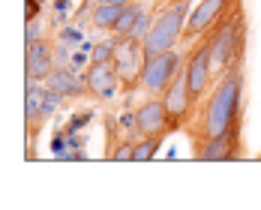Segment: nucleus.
Listing matches in <instances>:
<instances>
[{
    "label": "nucleus",
    "mask_w": 261,
    "mask_h": 210,
    "mask_svg": "<svg viewBox=\"0 0 261 210\" xmlns=\"http://www.w3.org/2000/svg\"><path fill=\"white\" fill-rule=\"evenodd\" d=\"M129 6V3H126ZM123 15V6H111V3H96V9L90 12V24L99 30H111L117 24V18Z\"/></svg>",
    "instance_id": "nucleus-15"
},
{
    "label": "nucleus",
    "mask_w": 261,
    "mask_h": 210,
    "mask_svg": "<svg viewBox=\"0 0 261 210\" xmlns=\"http://www.w3.org/2000/svg\"><path fill=\"white\" fill-rule=\"evenodd\" d=\"M96 3H111V6H126V3H135V0H96Z\"/></svg>",
    "instance_id": "nucleus-27"
},
{
    "label": "nucleus",
    "mask_w": 261,
    "mask_h": 210,
    "mask_svg": "<svg viewBox=\"0 0 261 210\" xmlns=\"http://www.w3.org/2000/svg\"><path fill=\"white\" fill-rule=\"evenodd\" d=\"M147 54H144V39L138 36H120L117 51H114V69L120 75L123 90L132 93L135 87H141V72H144Z\"/></svg>",
    "instance_id": "nucleus-5"
},
{
    "label": "nucleus",
    "mask_w": 261,
    "mask_h": 210,
    "mask_svg": "<svg viewBox=\"0 0 261 210\" xmlns=\"http://www.w3.org/2000/svg\"><path fill=\"white\" fill-rule=\"evenodd\" d=\"M135 114H138V132L141 135H168L171 132V120H168L162 96H147L135 108Z\"/></svg>",
    "instance_id": "nucleus-11"
},
{
    "label": "nucleus",
    "mask_w": 261,
    "mask_h": 210,
    "mask_svg": "<svg viewBox=\"0 0 261 210\" xmlns=\"http://www.w3.org/2000/svg\"><path fill=\"white\" fill-rule=\"evenodd\" d=\"M162 102H165L168 120H171V132L180 129V126H189L195 99H192V93H189V84H186V75H183V72L168 84V90L162 93Z\"/></svg>",
    "instance_id": "nucleus-9"
},
{
    "label": "nucleus",
    "mask_w": 261,
    "mask_h": 210,
    "mask_svg": "<svg viewBox=\"0 0 261 210\" xmlns=\"http://www.w3.org/2000/svg\"><path fill=\"white\" fill-rule=\"evenodd\" d=\"M90 120H93V111H75V114H72V120H69L63 129H66V132H81Z\"/></svg>",
    "instance_id": "nucleus-20"
},
{
    "label": "nucleus",
    "mask_w": 261,
    "mask_h": 210,
    "mask_svg": "<svg viewBox=\"0 0 261 210\" xmlns=\"http://www.w3.org/2000/svg\"><path fill=\"white\" fill-rule=\"evenodd\" d=\"M57 66L54 63V45L51 42H45V39H39V42H33L30 48H27V78H36V81H45L51 75V69Z\"/></svg>",
    "instance_id": "nucleus-13"
},
{
    "label": "nucleus",
    "mask_w": 261,
    "mask_h": 210,
    "mask_svg": "<svg viewBox=\"0 0 261 210\" xmlns=\"http://www.w3.org/2000/svg\"><path fill=\"white\" fill-rule=\"evenodd\" d=\"M162 138H165V135H141V138L135 141L132 162H150V159H156L159 147H162Z\"/></svg>",
    "instance_id": "nucleus-17"
},
{
    "label": "nucleus",
    "mask_w": 261,
    "mask_h": 210,
    "mask_svg": "<svg viewBox=\"0 0 261 210\" xmlns=\"http://www.w3.org/2000/svg\"><path fill=\"white\" fill-rule=\"evenodd\" d=\"M243 84H246L243 63L234 66V69H228L222 78L216 81V87L210 90L207 102L201 105L198 120H195V126H192L195 141L216 138V135L228 132L237 120L243 117Z\"/></svg>",
    "instance_id": "nucleus-1"
},
{
    "label": "nucleus",
    "mask_w": 261,
    "mask_h": 210,
    "mask_svg": "<svg viewBox=\"0 0 261 210\" xmlns=\"http://www.w3.org/2000/svg\"><path fill=\"white\" fill-rule=\"evenodd\" d=\"M117 42H120V36H108L102 42H96L93 45V54H90V63H108V60H114V51H117Z\"/></svg>",
    "instance_id": "nucleus-18"
},
{
    "label": "nucleus",
    "mask_w": 261,
    "mask_h": 210,
    "mask_svg": "<svg viewBox=\"0 0 261 210\" xmlns=\"http://www.w3.org/2000/svg\"><path fill=\"white\" fill-rule=\"evenodd\" d=\"M240 0H201L198 6H192L189 12V21H186V30H183L180 42H195L201 36H207L213 27L219 24L231 9H234Z\"/></svg>",
    "instance_id": "nucleus-7"
},
{
    "label": "nucleus",
    "mask_w": 261,
    "mask_h": 210,
    "mask_svg": "<svg viewBox=\"0 0 261 210\" xmlns=\"http://www.w3.org/2000/svg\"><path fill=\"white\" fill-rule=\"evenodd\" d=\"M153 18H156V15H150V12H144V15L138 18V24L132 27V33H129V36H138V39H144V36L150 33V27H153Z\"/></svg>",
    "instance_id": "nucleus-21"
},
{
    "label": "nucleus",
    "mask_w": 261,
    "mask_h": 210,
    "mask_svg": "<svg viewBox=\"0 0 261 210\" xmlns=\"http://www.w3.org/2000/svg\"><path fill=\"white\" fill-rule=\"evenodd\" d=\"M66 150H69V144H66V132L57 129V132H54V138H51V153L60 159L63 153H66Z\"/></svg>",
    "instance_id": "nucleus-23"
},
{
    "label": "nucleus",
    "mask_w": 261,
    "mask_h": 210,
    "mask_svg": "<svg viewBox=\"0 0 261 210\" xmlns=\"http://www.w3.org/2000/svg\"><path fill=\"white\" fill-rule=\"evenodd\" d=\"M207 39H210V57H213V78L219 81L228 69L240 66L243 54H246V15H243L240 3L210 30Z\"/></svg>",
    "instance_id": "nucleus-2"
},
{
    "label": "nucleus",
    "mask_w": 261,
    "mask_h": 210,
    "mask_svg": "<svg viewBox=\"0 0 261 210\" xmlns=\"http://www.w3.org/2000/svg\"><path fill=\"white\" fill-rule=\"evenodd\" d=\"M60 39H66L72 45H81L84 42V33H81L79 27H60Z\"/></svg>",
    "instance_id": "nucleus-24"
},
{
    "label": "nucleus",
    "mask_w": 261,
    "mask_h": 210,
    "mask_svg": "<svg viewBox=\"0 0 261 210\" xmlns=\"http://www.w3.org/2000/svg\"><path fill=\"white\" fill-rule=\"evenodd\" d=\"M42 96H45V81L27 78V96H24V123H27V138L33 141V135L42 126Z\"/></svg>",
    "instance_id": "nucleus-14"
},
{
    "label": "nucleus",
    "mask_w": 261,
    "mask_h": 210,
    "mask_svg": "<svg viewBox=\"0 0 261 210\" xmlns=\"http://www.w3.org/2000/svg\"><path fill=\"white\" fill-rule=\"evenodd\" d=\"M69 45H72V42H66V39H57V42H54V63H57V66H69V60H72Z\"/></svg>",
    "instance_id": "nucleus-19"
},
{
    "label": "nucleus",
    "mask_w": 261,
    "mask_h": 210,
    "mask_svg": "<svg viewBox=\"0 0 261 210\" xmlns=\"http://www.w3.org/2000/svg\"><path fill=\"white\" fill-rule=\"evenodd\" d=\"M183 75L189 84V93L195 102L204 99V93H210V84H213V57H210V39L201 36L195 42V48L186 54V66H183Z\"/></svg>",
    "instance_id": "nucleus-6"
},
{
    "label": "nucleus",
    "mask_w": 261,
    "mask_h": 210,
    "mask_svg": "<svg viewBox=\"0 0 261 210\" xmlns=\"http://www.w3.org/2000/svg\"><path fill=\"white\" fill-rule=\"evenodd\" d=\"M69 9H72V0H54V12H57V21H60V24L66 21Z\"/></svg>",
    "instance_id": "nucleus-25"
},
{
    "label": "nucleus",
    "mask_w": 261,
    "mask_h": 210,
    "mask_svg": "<svg viewBox=\"0 0 261 210\" xmlns=\"http://www.w3.org/2000/svg\"><path fill=\"white\" fill-rule=\"evenodd\" d=\"M240 144H243V117H240L228 132H222V135H216V138H207L204 147L195 150V156L204 159V162H228V159H237L243 153Z\"/></svg>",
    "instance_id": "nucleus-8"
},
{
    "label": "nucleus",
    "mask_w": 261,
    "mask_h": 210,
    "mask_svg": "<svg viewBox=\"0 0 261 210\" xmlns=\"http://www.w3.org/2000/svg\"><path fill=\"white\" fill-rule=\"evenodd\" d=\"M39 39H42V24L30 18V21H27V30H24V45L30 48V45H33V42H39Z\"/></svg>",
    "instance_id": "nucleus-22"
},
{
    "label": "nucleus",
    "mask_w": 261,
    "mask_h": 210,
    "mask_svg": "<svg viewBox=\"0 0 261 210\" xmlns=\"http://www.w3.org/2000/svg\"><path fill=\"white\" fill-rule=\"evenodd\" d=\"M183 66H186V57L177 48L147 57L144 72H141V90L150 93V96H162L168 90V84L183 72Z\"/></svg>",
    "instance_id": "nucleus-4"
},
{
    "label": "nucleus",
    "mask_w": 261,
    "mask_h": 210,
    "mask_svg": "<svg viewBox=\"0 0 261 210\" xmlns=\"http://www.w3.org/2000/svg\"><path fill=\"white\" fill-rule=\"evenodd\" d=\"M66 144H69V150H84V138H81V132H66Z\"/></svg>",
    "instance_id": "nucleus-26"
},
{
    "label": "nucleus",
    "mask_w": 261,
    "mask_h": 210,
    "mask_svg": "<svg viewBox=\"0 0 261 210\" xmlns=\"http://www.w3.org/2000/svg\"><path fill=\"white\" fill-rule=\"evenodd\" d=\"M144 12H147V9H144V3H138V0L129 3V6H123V15L117 18V24L111 27V33H114V36H129L132 27L138 24V18H141Z\"/></svg>",
    "instance_id": "nucleus-16"
},
{
    "label": "nucleus",
    "mask_w": 261,
    "mask_h": 210,
    "mask_svg": "<svg viewBox=\"0 0 261 210\" xmlns=\"http://www.w3.org/2000/svg\"><path fill=\"white\" fill-rule=\"evenodd\" d=\"M84 81H87V96H93V99H111L123 87L117 69H114V60H108V63H90L87 72H84Z\"/></svg>",
    "instance_id": "nucleus-10"
},
{
    "label": "nucleus",
    "mask_w": 261,
    "mask_h": 210,
    "mask_svg": "<svg viewBox=\"0 0 261 210\" xmlns=\"http://www.w3.org/2000/svg\"><path fill=\"white\" fill-rule=\"evenodd\" d=\"M45 84L57 90L60 96H66V99H79V96H87V81L84 75H79V69H72V66H54L51 75L45 78Z\"/></svg>",
    "instance_id": "nucleus-12"
},
{
    "label": "nucleus",
    "mask_w": 261,
    "mask_h": 210,
    "mask_svg": "<svg viewBox=\"0 0 261 210\" xmlns=\"http://www.w3.org/2000/svg\"><path fill=\"white\" fill-rule=\"evenodd\" d=\"M189 12H192V0H171L162 12H156L150 33L144 36V54L153 57V54L171 51V48L183 39Z\"/></svg>",
    "instance_id": "nucleus-3"
}]
</instances>
